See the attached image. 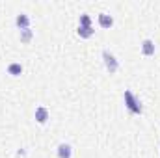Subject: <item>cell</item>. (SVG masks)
I'll list each match as a JSON object with an SVG mask.
<instances>
[{
    "instance_id": "4",
    "label": "cell",
    "mask_w": 160,
    "mask_h": 158,
    "mask_svg": "<svg viewBox=\"0 0 160 158\" xmlns=\"http://www.w3.org/2000/svg\"><path fill=\"white\" fill-rule=\"evenodd\" d=\"M142 54H143V56H153V54H155V41L153 39H143L142 41Z\"/></svg>"
},
{
    "instance_id": "8",
    "label": "cell",
    "mask_w": 160,
    "mask_h": 158,
    "mask_svg": "<svg viewBox=\"0 0 160 158\" xmlns=\"http://www.w3.org/2000/svg\"><path fill=\"white\" fill-rule=\"evenodd\" d=\"M93 34H95L93 26H78V36H80V37L88 39V37H91Z\"/></svg>"
},
{
    "instance_id": "7",
    "label": "cell",
    "mask_w": 160,
    "mask_h": 158,
    "mask_svg": "<svg viewBox=\"0 0 160 158\" xmlns=\"http://www.w3.org/2000/svg\"><path fill=\"white\" fill-rule=\"evenodd\" d=\"M71 153H73V149H71V145H67V143H62V145L58 147V156L60 158H71Z\"/></svg>"
},
{
    "instance_id": "10",
    "label": "cell",
    "mask_w": 160,
    "mask_h": 158,
    "mask_svg": "<svg viewBox=\"0 0 160 158\" xmlns=\"http://www.w3.org/2000/svg\"><path fill=\"white\" fill-rule=\"evenodd\" d=\"M34 37V32L30 30V28H26V30H21V41L22 43H30Z\"/></svg>"
},
{
    "instance_id": "5",
    "label": "cell",
    "mask_w": 160,
    "mask_h": 158,
    "mask_svg": "<svg viewBox=\"0 0 160 158\" xmlns=\"http://www.w3.org/2000/svg\"><path fill=\"white\" fill-rule=\"evenodd\" d=\"M36 121L41 123V125H45V123L48 121V110H47L45 106H38V108H36Z\"/></svg>"
},
{
    "instance_id": "6",
    "label": "cell",
    "mask_w": 160,
    "mask_h": 158,
    "mask_svg": "<svg viewBox=\"0 0 160 158\" xmlns=\"http://www.w3.org/2000/svg\"><path fill=\"white\" fill-rule=\"evenodd\" d=\"M97 19H99V24H101L102 28H110V26L114 24V17L108 15V13H101Z\"/></svg>"
},
{
    "instance_id": "11",
    "label": "cell",
    "mask_w": 160,
    "mask_h": 158,
    "mask_svg": "<svg viewBox=\"0 0 160 158\" xmlns=\"http://www.w3.org/2000/svg\"><path fill=\"white\" fill-rule=\"evenodd\" d=\"M80 26H91V17L88 13H82L80 15Z\"/></svg>"
},
{
    "instance_id": "2",
    "label": "cell",
    "mask_w": 160,
    "mask_h": 158,
    "mask_svg": "<svg viewBox=\"0 0 160 158\" xmlns=\"http://www.w3.org/2000/svg\"><path fill=\"white\" fill-rule=\"evenodd\" d=\"M102 60H104V65H106V69L110 71V75L118 73V69H119V62L116 60V56H114L112 52L102 50Z\"/></svg>"
},
{
    "instance_id": "9",
    "label": "cell",
    "mask_w": 160,
    "mask_h": 158,
    "mask_svg": "<svg viewBox=\"0 0 160 158\" xmlns=\"http://www.w3.org/2000/svg\"><path fill=\"white\" fill-rule=\"evenodd\" d=\"M8 73H9L11 77H19V75L22 73V65H21V63H9V65H8Z\"/></svg>"
},
{
    "instance_id": "1",
    "label": "cell",
    "mask_w": 160,
    "mask_h": 158,
    "mask_svg": "<svg viewBox=\"0 0 160 158\" xmlns=\"http://www.w3.org/2000/svg\"><path fill=\"white\" fill-rule=\"evenodd\" d=\"M125 106H127V110H128L130 114H134V116H140V114L143 112V106H142L140 99H138L132 91H125Z\"/></svg>"
},
{
    "instance_id": "3",
    "label": "cell",
    "mask_w": 160,
    "mask_h": 158,
    "mask_svg": "<svg viewBox=\"0 0 160 158\" xmlns=\"http://www.w3.org/2000/svg\"><path fill=\"white\" fill-rule=\"evenodd\" d=\"M15 24H17V28L26 30V28H30V17H28L26 13H19V15L15 17Z\"/></svg>"
}]
</instances>
